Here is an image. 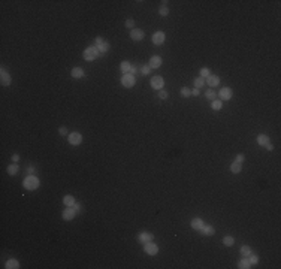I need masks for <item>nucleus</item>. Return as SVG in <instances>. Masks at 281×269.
Here are the masks:
<instances>
[{
    "instance_id": "1",
    "label": "nucleus",
    "mask_w": 281,
    "mask_h": 269,
    "mask_svg": "<svg viewBox=\"0 0 281 269\" xmlns=\"http://www.w3.org/2000/svg\"><path fill=\"white\" fill-rule=\"evenodd\" d=\"M23 185H24V188H27V190H36L39 187V179L34 175H29L27 178L24 179Z\"/></svg>"
},
{
    "instance_id": "2",
    "label": "nucleus",
    "mask_w": 281,
    "mask_h": 269,
    "mask_svg": "<svg viewBox=\"0 0 281 269\" xmlns=\"http://www.w3.org/2000/svg\"><path fill=\"white\" fill-rule=\"evenodd\" d=\"M99 55V51L96 47H88L85 51H84V58L85 60H96Z\"/></svg>"
},
{
    "instance_id": "3",
    "label": "nucleus",
    "mask_w": 281,
    "mask_h": 269,
    "mask_svg": "<svg viewBox=\"0 0 281 269\" xmlns=\"http://www.w3.org/2000/svg\"><path fill=\"white\" fill-rule=\"evenodd\" d=\"M121 84L124 85V87H127V88L133 87L135 85V76L130 75V73H124V75H123V78H121Z\"/></svg>"
},
{
    "instance_id": "4",
    "label": "nucleus",
    "mask_w": 281,
    "mask_h": 269,
    "mask_svg": "<svg viewBox=\"0 0 281 269\" xmlns=\"http://www.w3.org/2000/svg\"><path fill=\"white\" fill-rule=\"evenodd\" d=\"M144 251L150 256H156L157 251H159V247H157L156 244H153V242H147V244L144 245Z\"/></svg>"
},
{
    "instance_id": "5",
    "label": "nucleus",
    "mask_w": 281,
    "mask_h": 269,
    "mask_svg": "<svg viewBox=\"0 0 281 269\" xmlns=\"http://www.w3.org/2000/svg\"><path fill=\"white\" fill-rule=\"evenodd\" d=\"M69 142L72 144V145H80V144L82 142V135L78 133V132L70 133V135H69Z\"/></svg>"
},
{
    "instance_id": "6",
    "label": "nucleus",
    "mask_w": 281,
    "mask_h": 269,
    "mask_svg": "<svg viewBox=\"0 0 281 269\" xmlns=\"http://www.w3.org/2000/svg\"><path fill=\"white\" fill-rule=\"evenodd\" d=\"M163 84L164 82H163V78L162 76H154L153 79H151V87H153L154 90H159L160 91L163 88Z\"/></svg>"
},
{
    "instance_id": "7",
    "label": "nucleus",
    "mask_w": 281,
    "mask_h": 269,
    "mask_svg": "<svg viewBox=\"0 0 281 269\" xmlns=\"http://www.w3.org/2000/svg\"><path fill=\"white\" fill-rule=\"evenodd\" d=\"M164 39H166V36H164L163 31H156L153 34V43L154 45H162V43L164 42Z\"/></svg>"
},
{
    "instance_id": "8",
    "label": "nucleus",
    "mask_w": 281,
    "mask_h": 269,
    "mask_svg": "<svg viewBox=\"0 0 281 269\" xmlns=\"http://www.w3.org/2000/svg\"><path fill=\"white\" fill-rule=\"evenodd\" d=\"M76 215V211L73 209V206H67L66 209L63 211V218L66 220V221H69V220H73V217Z\"/></svg>"
},
{
    "instance_id": "9",
    "label": "nucleus",
    "mask_w": 281,
    "mask_h": 269,
    "mask_svg": "<svg viewBox=\"0 0 281 269\" xmlns=\"http://www.w3.org/2000/svg\"><path fill=\"white\" fill-rule=\"evenodd\" d=\"M150 66L151 69H157V67H160L162 66V57L160 55H153L151 58H150Z\"/></svg>"
},
{
    "instance_id": "10",
    "label": "nucleus",
    "mask_w": 281,
    "mask_h": 269,
    "mask_svg": "<svg viewBox=\"0 0 281 269\" xmlns=\"http://www.w3.org/2000/svg\"><path fill=\"white\" fill-rule=\"evenodd\" d=\"M130 38L133 39V40H142L144 39V31L140 30V29H133L132 30V33H130Z\"/></svg>"
},
{
    "instance_id": "11",
    "label": "nucleus",
    "mask_w": 281,
    "mask_h": 269,
    "mask_svg": "<svg viewBox=\"0 0 281 269\" xmlns=\"http://www.w3.org/2000/svg\"><path fill=\"white\" fill-rule=\"evenodd\" d=\"M138 241H139V242H142V244L151 242V241H153V235H151V233H147V232L139 233V235H138Z\"/></svg>"
},
{
    "instance_id": "12",
    "label": "nucleus",
    "mask_w": 281,
    "mask_h": 269,
    "mask_svg": "<svg viewBox=\"0 0 281 269\" xmlns=\"http://www.w3.org/2000/svg\"><path fill=\"white\" fill-rule=\"evenodd\" d=\"M220 97L223 100H230L232 99V90L229 88V87H224V88L220 90Z\"/></svg>"
},
{
    "instance_id": "13",
    "label": "nucleus",
    "mask_w": 281,
    "mask_h": 269,
    "mask_svg": "<svg viewBox=\"0 0 281 269\" xmlns=\"http://www.w3.org/2000/svg\"><path fill=\"white\" fill-rule=\"evenodd\" d=\"M199 232L202 233V235L211 236V235H214V233H215V229H214L212 226H202V227L199 229Z\"/></svg>"
},
{
    "instance_id": "14",
    "label": "nucleus",
    "mask_w": 281,
    "mask_h": 269,
    "mask_svg": "<svg viewBox=\"0 0 281 269\" xmlns=\"http://www.w3.org/2000/svg\"><path fill=\"white\" fill-rule=\"evenodd\" d=\"M218 82H220V78H218L217 75H209L206 78V84L209 87H215V85H218Z\"/></svg>"
},
{
    "instance_id": "15",
    "label": "nucleus",
    "mask_w": 281,
    "mask_h": 269,
    "mask_svg": "<svg viewBox=\"0 0 281 269\" xmlns=\"http://www.w3.org/2000/svg\"><path fill=\"white\" fill-rule=\"evenodd\" d=\"M2 85H11V82H12V78H11V75L9 73H6L3 69H2Z\"/></svg>"
},
{
    "instance_id": "16",
    "label": "nucleus",
    "mask_w": 281,
    "mask_h": 269,
    "mask_svg": "<svg viewBox=\"0 0 281 269\" xmlns=\"http://www.w3.org/2000/svg\"><path fill=\"white\" fill-rule=\"evenodd\" d=\"M5 268H8V269H18L20 268V263H18V260H15V259H9L6 262Z\"/></svg>"
},
{
    "instance_id": "17",
    "label": "nucleus",
    "mask_w": 281,
    "mask_h": 269,
    "mask_svg": "<svg viewBox=\"0 0 281 269\" xmlns=\"http://www.w3.org/2000/svg\"><path fill=\"white\" fill-rule=\"evenodd\" d=\"M70 75H72L73 78H76V79H80V78L84 76V71H82L81 67H73L72 69V73H70Z\"/></svg>"
},
{
    "instance_id": "18",
    "label": "nucleus",
    "mask_w": 281,
    "mask_h": 269,
    "mask_svg": "<svg viewBox=\"0 0 281 269\" xmlns=\"http://www.w3.org/2000/svg\"><path fill=\"white\" fill-rule=\"evenodd\" d=\"M202 226H204V221H202V218H193V220H191V227H193V229L199 230Z\"/></svg>"
},
{
    "instance_id": "19",
    "label": "nucleus",
    "mask_w": 281,
    "mask_h": 269,
    "mask_svg": "<svg viewBox=\"0 0 281 269\" xmlns=\"http://www.w3.org/2000/svg\"><path fill=\"white\" fill-rule=\"evenodd\" d=\"M96 48H97V51H99V54H100V53H108V51H109V43H108L106 40H105V42L102 43V45H99V47H96Z\"/></svg>"
},
{
    "instance_id": "20",
    "label": "nucleus",
    "mask_w": 281,
    "mask_h": 269,
    "mask_svg": "<svg viewBox=\"0 0 281 269\" xmlns=\"http://www.w3.org/2000/svg\"><path fill=\"white\" fill-rule=\"evenodd\" d=\"M268 142H269V138H268L266 135L262 133V135L257 136V144H259V145H266Z\"/></svg>"
},
{
    "instance_id": "21",
    "label": "nucleus",
    "mask_w": 281,
    "mask_h": 269,
    "mask_svg": "<svg viewBox=\"0 0 281 269\" xmlns=\"http://www.w3.org/2000/svg\"><path fill=\"white\" fill-rule=\"evenodd\" d=\"M63 202H64V205H66V206H73V205H75V199H73V196L67 194V196H64Z\"/></svg>"
},
{
    "instance_id": "22",
    "label": "nucleus",
    "mask_w": 281,
    "mask_h": 269,
    "mask_svg": "<svg viewBox=\"0 0 281 269\" xmlns=\"http://www.w3.org/2000/svg\"><path fill=\"white\" fill-rule=\"evenodd\" d=\"M223 106V102L221 100H212L211 102V108H212L214 111H220Z\"/></svg>"
},
{
    "instance_id": "23",
    "label": "nucleus",
    "mask_w": 281,
    "mask_h": 269,
    "mask_svg": "<svg viewBox=\"0 0 281 269\" xmlns=\"http://www.w3.org/2000/svg\"><path fill=\"white\" fill-rule=\"evenodd\" d=\"M18 170H20V168H18V164H16V163L11 164V166H8V173H9V175H15Z\"/></svg>"
},
{
    "instance_id": "24",
    "label": "nucleus",
    "mask_w": 281,
    "mask_h": 269,
    "mask_svg": "<svg viewBox=\"0 0 281 269\" xmlns=\"http://www.w3.org/2000/svg\"><path fill=\"white\" fill-rule=\"evenodd\" d=\"M239 268L241 269H250L251 268V263H250V260L245 257V259H242L241 262H239Z\"/></svg>"
},
{
    "instance_id": "25",
    "label": "nucleus",
    "mask_w": 281,
    "mask_h": 269,
    "mask_svg": "<svg viewBox=\"0 0 281 269\" xmlns=\"http://www.w3.org/2000/svg\"><path fill=\"white\" fill-rule=\"evenodd\" d=\"M223 244H224L226 247H232V245L235 244L233 236H224V238H223Z\"/></svg>"
},
{
    "instance_id": "26",
    "label": "nucleus",
    "mask_w": 281,
    "mask_h": 269,
    "mask_svg": "<svg viewBox=\"0 0 281 269\" xmlns=\"http://www.w3.org/2000/svg\"><path fill=\"white\" fill-rule=\"evenodd\" d=\"M230 170H232V173H239V172H241V163L233 162L232 166H230Z\"/></svg>"
},
{
    "instance_id": "27",
    "label": "nucleus",
    "mask_w": 281,
    "mask_h": 269,
    "mask_svg": "<svg viewBox=\"0 0 281 269\" xmlns=\"http://www.w3.org/2000/svg\"><path fill=\"white\" fill-rule=\"evenodd\" d=\"M215 96H217V94H215V91L214 90H206V93H205V97L208 99V100H211V102H212V100H215Z\"/></svg>"
},
{
    "instance_id": "28",
    "label": "nucleus",
    "mask_w": 281,
    "mask_h": 269,
    "mask_svg": "<svg viewBox=\"0 0 281 269\" xmlns=\"http://www.w3.org/2000/svg\"><path fill=\"white\" fill-rule=\"evenodd\" d=\"M241 254H242L244 257H248V256L251 254V248H250L248 245H242V247H241Z\"/></svg>"
},
{
    "instance_id": "29",
    "label": "nucleus",
    "mask_w": 281,
    "mask_h": 269,
    "mask_svg": "<svg viewBox=\"0 0 281 269\" xmlns=\"http://www.w3.org/2000/svg\"><path fill=\"white\" fill-rule=\"evenodd\" d=\"M130 63L129 62H121V71L124 72V73H129L130 72Z\"/></svg>"
},
{
    "instance_id": "30",
    "label": "nucleus",
    "mask_w": 281,
    "mask_h": 269,
    "mask_svg": "<svg viewBox=\"0 0 281 269\" xmlns=\"http://www.w3.org/2000/svg\"><path fill=\"white\" fill-rule=\"evenodd\" d=\"M204 84H205V81H204V78H196L195 79V87L196 88H200V87H204Z\"/></svg>"
},
{
    "instance_id": "31",
    "label": "nucleus",
    "mask_w": 281,
    "mask_h": 269,
    "mask_svg": "<svg viewBox=\"0 0 281 269\" xmlns=\"http://www.w3.org/2000/svg\"><path fill=\"white\" fill-rule=\"evenodd\" d=\"M209 75H211V72H209L208 67H202L200 69V78H208Z\"/></svg>"
},
{
    "instance_id": "32",
    "label": "nucleus",
    "mask_w": 281,
    "mask_h": 269,
    "mask_svg": "<svg viewBox=\"0 0 281 269\" xmlns=\"http://www.w3.org/2000/svg\"><path fill=\"white\" fill-rule=\"evenodd\" d=\"M150 72H151V67L148 66V64H145V66L140 67V73H142V75H150Z\"/></svg>"
},
{
    "instance_id": "33",
    "label": "nucleus",
    "mask_w": 281,
    "mask_h": 269,
    "mask_svg": "<svg viewBox=\"0 0 281 269\" xmlns=\"http://www.w3.org/2000/svg\"><path fill=\"white\" fill-rule=\"evenodd\" d=\"M168 14H169V9H168V8H166L164 5H162V8H160V15H162V16H166Z\"/></svg>"
},
{
    "instance_id": "34",
    "label": "nucleus",
    "mask_w": 281,
    "mask_h": 269,
    "mask_svg": "<svg viewBox=\"0 0 281 269\" xmlns=\"http://www.w3.org/2000/svg\"><path fill=\"white\" fill-rule=\"evenodd\" d=\"M248 257H250L248 260H250V263H251V265H256V263L259 262V257H257V256H253V254H250Z\"/></svg>"
},
{
    "instance_id": "35",
    "label": "nucleus",
    "mask_w": 281,
    "mask_h": 269,
    "mask_svg": "<svg viewBox=\"0 0 281 269\" xmlns=\"http://www.w3.org/2000/svg\"><path fill=\"white\" fill-rule=\"evenodd\" d=\"M181 94H182L184 97H188L190 94H191V91H190L188 88H186V87H184V88H181Z\"/></svg>"
},
{
    "instance_id": "36",
    "label": "nucleus",
    "mask_w": 281,
    "mask_h": 269,
    "mask_svg": "<svg viewBox=\"0 0 281 269\" xmlns=\"http://www.w3.org/2000/svg\"><path fill=\"white\" fill-rule=\"evenodd\" d=\"M138 72H139V67H138V66H132V67H130V72H129V73L135 76V75H138Z\"/></svg>"
},
{
    "instance_id": "37",
    "label": "nucleus",
    "mask_w": 281,
    "mask_h": 269,
    "mask_svg": "<svg viewBox=\"0 0 281 269\" xmlns=\"http://www.w3.org/2000/svg\"><path fill=\"white\" fill-rule=\"evenodd\" d=\"M159 97H160L162 100H166V99H168V93H166L164 90H160V91H159Z\"/></svg>"
},
{
    "instance_id": "38",
    "label": "nucleus",
    "mask_w": 281,
    "mask_h": 269,
    "mask_svg": "<svg viewBox=\"0 0 281 269\" xmlns=\"http://www.w3.org/2000/svg\"><path fill=\"white\" fill-rule=\"evenodd\" d=\"M126 27L133 30V27H135V21H133V20H127V21H126Z\"/></svg>"
},
{
    "instance_id": "39",
    "label": "nucleus",
    "mask_w": 281,
    "mask_h": 269,
    "mask_svg": "<svg viewBox=\"0 0 281 269\" xmlns=\"http://www.w3.org/2000/svg\"><path fill=\"white\" fill-rule=\"evenodd\" d=\"M103 42H105V39H103V38H100V36H97V38H96V45H94V47H99V45H102Z\"/></svg>"
},
{
    "instance_id": "40",
    "label": "nucleus",
    "mask_w": 281,
    "mask_h": 269,
    "mask_svg": "<svg viewBox=\"0 0 281 269\" xmlns=\"http://www.w3.org/2000/svg\"><path fill=\"white\" fill-rule=\"evenodd\" d=\"M58 133L63 135V136H66V135H67V129H66V127H60V129H58Z\"/></svg>"
},
{
    "instance_id": "41",
    "label": "nucleus",
    "mask_w": 281,
    "mask_h": 269,
    "mask_svg": "<svg viewBox=\"0 0 281 269\" xmlns=\"http://www.w3.org/2000/svg\"><path fill=\"white\" fill-rule=\"evenodd\" d=\"M244 159H245V157H244L242 154H238V155H236V160H235V162H238V163H242V162H244Z\"/></svg>"
},
{
    "instance_id": "42",
    "label": "nucleus",
    "mask_w": 281,
    "mask_h": 269,
    "mask_svg": "<svg viewBox=\"0 0 281 269\" xmlns=\"http://www.w3.org/2000/svg\"><path fill=\"white\" fill-rule=\"evenodd\" d=\"M73 209H75L76 212H80V211L82 209V206H81L80 203H75V205H73Z\"/></svg>"
},
{
    "instance_id": "43",
    "label": "nucleus",
    "mask_w": 281,
    "mask_h": 269,
    "mask_svg": "<svg viewBox=\"0 0 281 269\" xmlns=\"http://www.w3.org/2000/svg\"><path fill=\"white\" fill-rule=\"evenodd\" d=\"M18 160H20V155H18V154H14V155H12V162H14V163H16Z\"/></svg>"
},
{
    "instance_id": "44",
    "label": "nucleus",
    "mask_w": 281,
    "mask_h": 269,
    "mask_svg": "<svg viewBox=\"0 0 281 269\" xmlns=\"http://www.w3.org/2000/svg\"><path fill=\"white\" fill-rule=\"evenodd\" d=\"M191 94H193V96H199V94H200L199 88H195V90H191Z\"/></svg>"
},
{
    "instance_id": "45",
    "label": "nucleus",
    "mask_w": 281,
    "mask_h": 269,
    "mask_svg": "<svg viewBox=\"0 0 281 269\" xmlns=\"http://www.w3.org/2000/svg\"><path fill=\"white\" fill-rule=\"evenodd\" d=\"M265 146H266V150H268V151H272V150H274V146H272V144H271V142H268Z\"/></svg>"
},
{
    "instance_id": "46",
    "label": "nucleus",
    "mask_w": 281,
    "mask_h": 269,
    "mask_svg": "<svg viewBox=\"0 0 281 269\" xmlns=\"http://www.w3.org/2000/svg\"><path fill=\"white\" fill-rule=\"evenodd\" d=\"M27 172H29V175H33V173H34V168H32V166H30V168L27 169Z\"/></svg>"
}]
</instances>
